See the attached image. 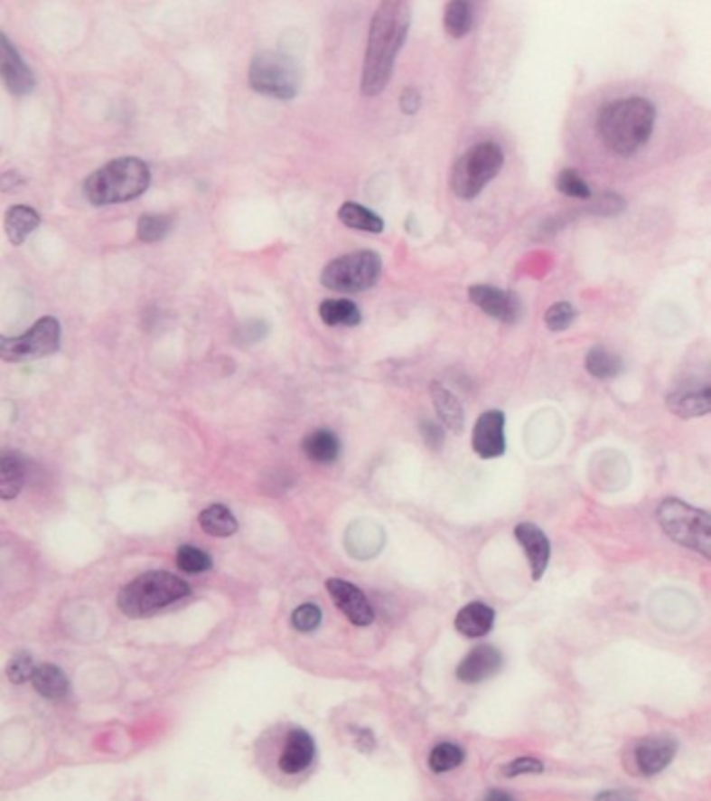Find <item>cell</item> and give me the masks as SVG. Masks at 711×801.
Wrapping results in <instances>:
<instances>
[{
  "mask_svg": "<svg viewBox=\"0 0 711 801\" xmlns=\"http://www.w3.org/2000/svg\"><path fill=\"white\" fill-rule=\"evenodd\" d=\"M411 25V6L405 0H386L371 17L368 51H365L361 92L378 97L388 86L398 51L403 49Z\"/></svg>",
  "mask_w": 711,
  "mask_h": 801,
  "instance_id": "1",
  "label": "cell"
},
{
  "mask_svg": "<svg viewBox=\"0 0 711 801\" xmlns=\"http://www.w3.org/2000/svg\"><path fill=\"white\" fill-rule=\"evenodd\" d=\"M655 115L651 100L642 97H628L607 103L597 118L603 145L618 157H632L651 138Z\"/></svg>",
  "mask_w": 711,
  "mask_h": 801,
  "instance_id": "2",
  "label": "cell"
},
{
  "mask_svg": "<svg viewBox=\"0 0 711 801\" xmlns=\"http://www.w3.org/2000/svg\"><path fill=\"white\" fill-rule=\"evenodd\" d=\"M151 184V169L136 157H121L94 172L84 182V194L92 205H115L136 199Z\"/></svg>",
  "mask_w": 711,
  "mask_h": 801,
  "instance_id": "3",
  "label": "cell"
},
{
  "mask_svg": "<svg viewBox=\"0 0 711 801\" xmlns=\"http://www.w3.org/2000/svg\"><path fill=\"white\" fill-rule=\"evenodd\" d=\"M191 593V587L172 572H146L119 590L117 606L130 617L148 616Z\"/></svg>",
  "mask_w": 711,
  "mask_h": 801,
  "instance_id": "4",
  "label": "cell"
},
{
  "mask_svg": "<svg viewBox=\"0 0 711 801\" xmlns=\"http://www.w3.org/2000/svg\"><path fill=\"white\" fill-rule=\"evenodd\" d=\"M657 520L669 539L711 558V515L682 499H663L657 507Z\"/></svg>",
  "mask_w": 711,
  "mask_h": 801,
  "instance_id": "5",
  "label": "cell"
},
{
  "mask_svg": "<svg viewBox=\"0 0 711 801\" xmlns=\"http://www.w3.org/2000/svg\"><path fill=\"white\" fill-rule=\"evenodd\" d=\"M505 163L503 148L494 142L472 146L455 161L451 172V188L455 196L472 201L482 193L492 178H497Z\"/></svg>",
  "mask_w": 711,
  "mask_h": 801,
  "instance_id": "6",
  "label": "cell"
},
{
  "mask_svg": "<svg viewBox=\"0 0 711 801\" xmlns=\"http://www.w3.org/2000/svg\"><path fill=\"white\" fill-rule=\"evenodd\" d=\"M248 81L250 88L263 97L290 100L299 94L301 70L288 54L261 51L255 54L253 63H250Z\"/></svg>",
  "mask_w": 711,
  "mask_h": 801,
  "instance_id": "7",
  "label": "cell"
},
{
  "mask_svg": "<svg viewBox=\"0 0 711 801\" xmlns=\"http://www.w3.org/2000/svg\"><path fill=\"white\" fill-rule=\"evenodd\" d=\"M382 276V259L374 250L336 257L322 271V284L334 293H363L378 284Z\"/></svg>",
  "mask_w": 711,
  "mask_h": 801,
  "instance_id": "8",
  "label": "cell"
},
{
  "mask_svg": "<svg viewBox=\"0 0 711 801\" xmlns=\"http://www.w3.org/2000/svg\"><path fill=\"white\" fill-rule=\"evenodd\" d=\"M61 325L55 317L46 316L19 336H0V359L9 363L32 362L59 351Z\"/></svg>",
  "mask_w": 711,
  "mask_h": 801,
  "instance_id": "9",
  "label": "cell"
},
{
  "mask_svg": "<svg viewBox=\"0 0 711 801\" xmlns=\"http://www.w3.org/2000/svg\"><path fill=\"white\" fill-rule=\"evenodd\" d=\"M473 453L482 459H494L505 453V413L499 410L484 411L478 418L472 434Z\"/></svg>",
  "mask_w": 711,
  "mask_h": 801,
  "instance_id": "10",
  "label": "cell"
},
{
  "mask_svg": "<svg viewBox=\"0 0 711 801\" xmlns=\"http://www.w3.org/2000/svg\"><path fill=\"white\" fill-rule=\"evenodd\" d=\"M328 593L334 599L336 608L349 617L355 627H370L374 622V609H371L368 597H365L361 590H359L355 585H351L347 580L341 579H330L326 582Z\"/></svg>",
  "mask_w": 711,
  "mask_h": 801,
  "instance_id": "11",
  "label": "cell"
},
{
  "mask_svg": "<svg viewBox=\"0 0 711 801\" xmlns=\"http://www.w3.org/2000/svg\"><path fill=\"white\" fill-rule=\"evenodd\" d=\"M470 301L484 311L486 316L499 322H516L519 317L521 305L513 293L489 287V284H473L470 287Z\"/></svg>",
  "mask_w": 711,
  "mask_h": 801,
  "instance_id": "12",
  "label": "cell"
},
{
  "mask_svg": "<svg viewBox=\"0 0 711 801\" xmlns=\"http://www.w3.org/2000/svg\"><path fill=\"white\" fill-rule=\"evenodd\" d=\"M0 76H3L6 88L13 94H28L36 86L30 67L19 57L15 46L11 44V40L5 33H0Z\"/></svg>",
  "mask_w": 711,
  "mask_h": 801,
  "instance_id": "13",
  "label": "cell"
},
{
  "mask_svg": "<svg viewBox=\"0 0 711 801\" xmlns=\"http://www.w3.org/2000/svg\"><path fill=\"white\" fill-rule=\"evenodd\" d=\"M503 666V655L492 645H478L465 655V660L459 664L457 678L463 683H482L489 681Z\"/></svg>",
  "mask_w": 711,
  "mask_h": 801,
  "instance_id": "14",
  "label": "cell"
},
{
  "mask_svg": "<svg viewBox=\"0 0 711 801\" xmlns=\"http://www.w3.org/2000/svg\"><path fill=\"white\" fill-rule=\"evenodd\" d=\"M516 539L530 561L532 579L540 580L548 568V560H551V542H548L547 534L537 524L521 522L516 526Z\"/></svg>",
  "mask_w": 711,
  "mask_h": 801,
  "instance_id": "15",
  "label": "cell"
},
{
  "mask_svg": "<svg viewBox=\"0 0 711 801\" xmlns=\"http://www.w3.org/2000/svg\"><path fill=\"white\" fill-rule=\"evenodd\" d=\"M315 758V743L307 730L295 729L288 732L286 745L280 756V770L284 775H299L307 770Z\"/></svg>",
  "mask_w": 711,
  "mask_h": 801,
  "instance_id": "16",
  "label": "cell"
},
{
  "mask_svg": "<svg viewBox=\"0 0 711 801\" xmlns=\"http://www.w3.org/2000/svg\"><path fill=\"white\" fill-rule=\"evenodd\" d=\"M666 403L668 410L682 419L707 416L711 410L709 384L682 386V389L669 392Z\"/></svg>",
  "mask_w": 711,
  "mask_h": 801,
  "instance_id": "17",
  "label": "cell"
},
{
  "mask_svg": "<svg viewBox=\"0 0 711 801\" xmlns=\"http://www.w3.org/2000/svg\"><path fill=\"white\" fill-rule=\"evenodd\" d=\"M676 756V743L672 739H647L645 743H641L634 751L636 766H639L641 775L653 777L660 775L663 768H668Z\"/></svg>",
  "mask_w": 711,
  "mask_h": 801,
  "instance_id": "18",
  "label": "cell"
},
{
  "mask_svg": "<svg viewBox=\"0 0 711 801\" xmlns=\"http://www.w3.org/2000/svg\"><path fill=\"white\" fill-rule=\"evenodd\" d=\"M28 466L17 451H0V499H15L25 485Z\"/></svg>",
  "mask_w": 711,
  "mask_h": 801,
  "instance_id": "19",
  "label": "cell"
},
{
  "mask_svg": "<svg viewBox=\"0 0 711 801\" xmlns=\"http://www.w3.org/2000/svg\"><path fill=\"white\" fill-rule=\"evenodd\" d=\"M430 397L435 403V410L438 413L440 422H443L451 432L462 434L465 426V410L453 392L443 386L440 382H432L430 386Z\"/></svg>",
  "mask_w": 711,
  "mask_h": 801,
  "instance_id": "20",
  "label": "cell"
},
{
  "mask_svg": "<svg viewBox=\"0 0 711 801\" xmlns=\"http://www.w3.org/2000/svg\"><path fill=\"white\" fill-rule=\"evenodd\" d=\"M494 627V612L486 603L473 601L465 606L455 617V628L465 635L467 639H478V636L489 635Z\"/></svg>",
  "mask_w": 711,
  "mask_h": 801,
  "instance_id": "21",
  "label": "cell"
},
{
  "mask_svg": "<svg viewBox=\"0 0 711 801\" xmlns=\"http://www.w3.org/2000/svg\"><path fill=\"white\" fill-rule=\"evenodd\" d=\"M303 451L307 455V459L315 461V464H334L341 455V440L332 430L320 428V430L309 432L303 438Z\"/></svg>",
  "mask_w": 711,
  "mask_h": 801,
  "instance_id": "22",
  "label": "cell"
},
{
  "mask_svg": "<svg viewBox=\"0 0 711 801\" xmlns=\"http://www.w3.org/2000/svg\"><path fill=\"white\" fill-rule=\"evenodd\" d=\"M30 683L40 695L52 699V702L65 699L67 693H70V681H67L63 670L52 666V664H40V666L33 668Z\"/></svg>",
  "mask_w": 711,
  "mask_h": 801,
  "instance_id": "23",
  "label": "cell"
},
{
  "mask_svg": "<svg viewBox=\"0 0 711 801\" xmlns=\"http://www.w3.org/2000/svg\"><path fill=\"white\" fill-rule=\"evenodd\" d=\"M40 226V215L32 207L15 205L5 215V232L13 244H22Z\"/></svg>",
  "mask_w": 711,
  "mask_h": 801,
  "instance_id": "24",
  "label": "cell"
},
{
  "mask_svg": "<svg viewBox=\"0 0 711 801\" xmlns=\"http://www.w3.org/2000/svg\"><path fill=\"white\" fill-rule=\"evenodd\" d=\"M320 317L326 325H353L361 324V309L347 298H326L320 305Z\"/></svg>",
  "mask_w": 711,
  "mask_h": 801,
  "instance_id": "25",
  "label": "cell"
},
{
  "mask_svg": "<svg viewBox=\"0 0 711 801\" xmlns=\"http://www.w3.org/2000/svg\"><path fill=\"white\" fill-rule=\"evenodd\" d=\"M338 217L347 228L353 230H361V232H370V234H380L384 230V220L378 213L371 212V209L357 205V203H344V205L338 209Z\"/></svg>",
  "mask_w": 711,
  "mask_h": 801,
  "instance_id": "26",
  "label": "cell"
},
{
  "mask_svg": "<svg viewBox=\"0 0 711 801\" xmlns=\"http://www.w3.org/2000/svg\"><path fill=\"white\" fill-rule=\"evenodd\" d=\"M199 522L202 531L213 536H232L236 531H239V522H236L234 514L229 512L226 505L220 504L202 509Z\"/></svg>",
  "mask_w": 711,
  "mask_h": 801,
  "instance_id": "27",
  "label": "cell"
},
{
  "mask_svg": "<svg viewBox=\"0 0 711 801\" xmlns=\"http://www.w3.org/2000/svg\"><path fill=\"white\" fill-rule=\"evenodd\" d=\"M443 24L451 38H463L473 25V5L467 0H453L444 6Z\"/></svg>",
  "mask_w": 711,
  "mask_h": 801,
  "instance_id": "28",
  "label": "cell"
},
{
  "mask_svg": "<svg viewBox=\"0 0 711 801\" xmlns=\"http://www.w3.org/2000/svg\"><path fill=\"white\" fill-rule=\"evenodd\" d=\"M585 365H586L588 374L599 378V380L615 378L622 370H624L622 359L615 355V353L607 351L605 347H593L591 351H588Z\"/></svg>",
  "mask_w": 711,
  "mask_h": 801,
  "instance_id": "29",
  "label": "cell"
},
{
  "mask_svg": "<svg viewBox=\"0 0 711 801\" xmlns=\"http://www.w3.org/2000/svg\"><path fill=\"white\" fill-rule=\"evenodd\" d=\"M463 759H465V753L462 748H459V745L440 743L430 751L428 764H430L432 772H438L440 775V772H449L453 768H457V766H462Z\"/></svg>",
  "mask_w": 711,
  "mask_h": 801,
  "instance_id": "30",
  "label": "cell"
},
{
  "mask_svg": "<svg viewBox=\"0 0 711 801\" xmlns=\"http://www.w3.org/2000/svg\"><path fill=\"white\" fill-rule=\"evenodd\" d=\"M172 217L164 213H146L138 221V239L145 242L164 240L172 230Z\"/></svg>",
  "mask_w": 711,
  "mask_h": 801,
  "instance_id": "31",
  "label": "cell"
},
{
  "mask_svg": "<svg viewBox=\"0 0 711 801\" xmlns=\"http://www.w3.org/2000/svg\"><path fill=\"white\" fill-rule=\"evenodd\" d=\"M175 563H178L180 570H184L188 574H201L207 572L213 561L205 551H202V549L192 545H182L178 549V553H175Z\"/></svg>",
  "mask_w": 711,
  "mask_h": 801,
  "instance_id": "32",
  "label": "cell"
},
{
  "mask_svg": "<svg viewBox=\"0 0 711 801\" xmlns=\"http://www.w3.org/2000/svg\"><path fill=\"white\" fill-rule=\"evenodd\" d=\"M555 186H557V190H559L561 194L570 196V199L586 201V199H591V196H593L591 186H588L586 182L582 180L578 174L572 172V169H564V172H559L557 180H555Z\"/></svg>",
  "mask_w": 711,
  "mask_h": 801,
  "instance_id": "33",
  "label": "cell"
},
{
  "mask_svg": "<svg viewBox=\"0 0 711 801\" xmlns=\"http://www.w3.org/2000/svg\"><path fill=\"white\" fill-rule=\"evenodd\" d=\"M574 320H575V309L572 307L570 303H566V301L551 305V307H548L547 314H545V324H547V328L551 330V332H564V330H567L574 324Z\"/></svg>",
  "mask_w": 711,
  "mask_h": 801,
  "instance_id": "34",
  "label": "cell"
},
{
  "mask_svg": "<svg viewBox=\"0 0 711 801\" xmlns=\"http://www.w3.org/2000/svg\"><path fill=\"white\" fill-rule=\"evenodd\" d=\"M33 668H36V662H33V657L30 654H17L11 657L9 664H6V676H9V681L15 684L28 683L33 674Z\"/></svg>",
  "mask_w": 711,
  "mask_h": 801,
  "instance_id": "35",
  "label": "cell"
},
{
  "mask_svg": "<svg viewBox=\"0 0 711 801\" xmlns=\"http://www.w3.org/2000/svg\"><path fill=\"white\" fill-rule=\"evenodd\" d=\"M322 622V609L315 603H304V606L296 608L293 612V627L299 633H311L320 627Z\"/></svg>",
  "mask_w": 711,
  "mask_h": 801,
  "instance_id": "36",
  "label": "cell"
},
{
  "mask_svg": "<svg viewBox=\"0 0 711 801\" xmlns=\"http://www.w3.org/2000/svg\"><path fill=\"white\" fill-rule=\"evenodd\" d=\"M543 770H545V766H543V762H538V759L518 758V759H513L511 764L505 766L503 775L507 778H513V777H521V775H540Z\"/></svg>",
  "mask_w": 711,
  "mask_h": 801,
  "instance_id": "37",
  "label": "cell"
},
{
  "mask_svg": "<svg viewBox=\"0 0 711 801\" xmlns=\"http://www.w3.org/2000/svg\"><path fill=\"white\" fill-rule=\"evenodd\" d=\"M422 437H424V443L430 447V449H435V451H438L440 447H443V443H444V430L443 428H440L438 424H435V422H430V419H426V422H422Z\"/></svg>",
  "mask_w": 711,
  "mask_h": 801,
  "instance_id": "38",
  "label": "cell"
},
{
  "mask_svg": "<svg viewBox=\"0 0 711 801\" xmlns=\"http://www.w3.org/2000/svg\"><path fill=\"white\" fill-rule=\"evenodd\" d=\"M398 105H401V111H403L405 115H413V113H417L419 105H422V97H419V92L416 90V88L407 86V88H405V90L401 92V99H398Z\"/></svg>",
  "mask_w": 711,
  "mask_h": 801,
  "instance_id": "39",
  "label": "cell"
},
{
  "mask_svg": "<svg viewBox=\"0 0 711 801\" xmlns=\"http://www.w3.org/2000/svg\"><path fill=\"white\" fill-rule=\"evenodd\" d=\"M22 184L23 178L17 172H6L0 175V190H3V193H13V190H17Z\"/></svg>",
  "mask_w": 711,
  "mask_h": 801,
  "instance_id": "40",
  "label": "cell"
},
{
  "mask_svg": "<svg viewBox=\"0 0 711 801\" xmlns=\"http://www.w3.org/2000/svg\"><path fill=\"white\" fill-rule=\"evenodd\" d=\"M594 801H634V799L622 791H603L594 797Z\"/></svg>",
  "mask_w": 711,
  "mask_h": 801,
  "instance_id": "41",
  "label": "cell"
},
{
  "mask_svg": "<svg viewBox=\"0 0 711 801\" xmlns=\"http://www.w3.org/2000/svg\"><path fill=\"white\" fill-rule=\"evenodd\" d=\"M357 748L361 751H371L374 749V737H371L370 730H363L357 735Z\"/></svg>",
  "mask_w": 711,
  "mask_h": 801,
  "instance_id": "42",
  "label": "cell"
},
{
  "mask_svg": "<svg viewBox=\"0 0 711 801\" xmlns=\"http://www.w3.org/2000/svg\"><path fill=\"white\" fill-rule=\"evenodd\" d=\"M486 801H516V799H513L510 793L494 789V791L489 793V796H486Z\"/></svg>",
  "mask_w": 711,
  "mask_h": 801,
  "instance_id": "43",
  "label": "cell"
}]
</instances>
